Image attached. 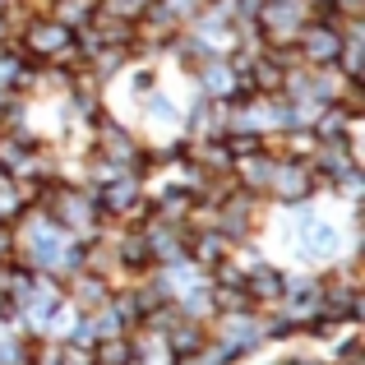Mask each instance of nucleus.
<instances>
[{"label": "nucleus", "instance_id": "nucleus-8", "mask_svg": "<svg viewBox=\"0 0 365 365\" xmlns=\"http://www.w3.org/2000/svg\"><path fill=\"white\" fill-rule=\"evenodd\" d=\"M9 250H14V232H9V222H0V259H9Z\"/></svg>", "mask_w": 365, "mask_h": 365}, {"label": "nucleus", "instance_id": "nucleus-2", "mask_svg": "<svg viewBox=\"0 0 365 365\" xmlns=\"http://www.w3.org/2000/svg\"><path fill=\"white\" fill-rule=\"evenodd\" d=\"M51 217L56 227H65L70 236H88L93 227H98V199L83 195V190H61V195L51 199Z\"/></svg>", "mask_w": 365, "mask_h": 365}, {"label": "nucleus", "instance_id": "nucleus-6", "mask_svg": "<svg viewBox=\"0 0 365 365\" xmlns=\"http://www.w3.org/2000/svg\"><path fill=\"white\" fill-rule=\"evenodd\" d=\"M199 83H204V93L208 98H217V102H227L236 93V70H232V61H217V56H208L204 65H199Z\"/></svg>", "mask_w": 365, "mask_h": 365}, {"label": "nucleus", "instance_id": "nucleus-3", "mask_svg": "<svg viewBox=\"0 0 365 365\" xmlns=\"http://www.w3.org/2000/svg\"><path fill=\"white\" fill-rule=\"evenodd\" d=\"M264 338H268L264 319H255L250 310H222V319H217V342L232 347V351H250Z\"/></svg>", "mask_w": 365, "mask_h": 365}, {"label": "nucleus", "instance_id": "nucleus-1", "mask_svg": "<svg viewBox=\"0 0 365 365\" xmlns=\"http://www.w3.org/2000/svg\"><path fill=\"white\" fill-rule=\"evenodd\" d=\"M310 19L314 14H310V5H305V0H264V5H259V14H255V24L264 28L268 46H287V42H296V33H301Z\"/></svg>", "mask_w": 365, "mask_h": 365}, {"label": "nucleus", "instance_id": "nucleus-4", "mask_svg": "<svg viewBox=\"0 0 365 365\" xmlns=\"http://www.w3.org/2000/svg\"><path fill=\"white\" fill-rule=\"evenodd\" d=\"M28 46L37 56H51L56 65H65L74 51V33L65 24H56V19H37V24H28Z\"/></svg>", "mask_w": 365, "mask_h": 365}, {"label": "nucleus", "instance_id": "nucleus-5", "mask_svg": "<svg viewBox=\"0 0 365 365\" xmlns=\"http://www.w3.org/2000/svg\"><path fill=\"white\" fill-rule=\"evenodd\" d=\"M268 190H273L277 199H305L314 190V176H310V167H305V162H277Z\"/></svg>", "mask_w": 365, "mask_h": 365}, {"label": "nucleus", "instance_id": "nucleus-7", "mask_svg": "<svg viewBox=\"0 0 365 365\" xmlns=\"http://www.w3.org/2000/svg\"><path fill=\"white\" fill-rule=\"evenodd\" d=\"M111 301V292H107V282H98V277H79L74 282V292H70V305L74 310H98V305H107Z\"/></svg>", "mask_w": 365, "mask_h": 365}]
</instances>
